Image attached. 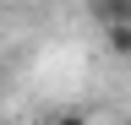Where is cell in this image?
I'll use <instances>...</instances> for the list:
<instances>
[{
  "instance_id": "3957f363",
  "label": "cell",
  "mask_w": 131,
  "mask_h": 125,
  "mask_svg": "<svg viewBox=\"0 0 131 125\" xmlns=\"http://www.w3.org/2000/svg\"><path fill=\"white\" fill-rule=\"evenodd\" d=\"M49 125H93V120H88V114H77V109H71V114H55Z\"/></svg>"
},
{
  "instance_id": "6da1fadb",
  "label": "cell",
  "mask_w": 131,
  "mask_h": 125,
  "mask_svg": "<svg viewBox=\"0 0 131 125\" xmlns=\"http://www.w3.org/2000/svg\"><path fill=\"white\" fill-rule=\"evenodd\" d=\"M93 22L104 27H131V0H93Z\"/></svg>"
},
{
  "instance_id": "7a4b0ae2",
  "label": "cell",
  "mask_w": 131,
  "mask_h": 125,
  "mask_svg": "<svg viewBox=\"0 0 131 125\" xmlns=\"http://www.w3.org/2000/svg\"><path fill=\"white\" fill-rule=\"evenodd\" d=\"M109 54H120V60H131V27H109Z\"/></svg>"
}]
</instances>
